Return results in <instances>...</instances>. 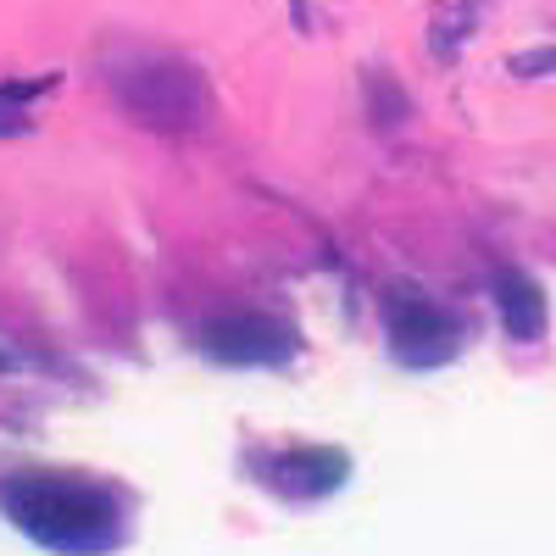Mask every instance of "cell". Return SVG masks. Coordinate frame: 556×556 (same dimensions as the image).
I'll return each mask as SVG.
<instances>
[{
    "label": "cell",
    "instance_id": "cell-1",
    "mask_svg": "<svg viewBox=\"0 0 556 556\" xmlns=\"http://www.w3.org/2000/svg\"><path fill=\"white\" fill-rule=\"evenodd\" d=\"M0 513L51 551H106L117 540L112 495L78 479H39V473L7 479L0 484Z\"/></svg>",
    "mask_w": 556,
    "mask_h": 556
},
{
    "label": "cell",
    "instance_id": "cell-2",
    "mask_svg": "<svg viewBox=\"0 0 556 556\" xmlns=\"http://www.w3.org/2000/svg\"><path fill=\"white\" fill-rule=\"evenodd\" d=\"M112 96L139 128L173 139L212 128L217 112L206 73L184 56H128L123 67H112Z\"/></svg>",
    "mask_w": 556,
    "mask_h": 556
},
{
    "label": "cell",
    "instance_id": "cell-3",
    "mask_svg": "<svg viewBox=\"0 0 556 556\" xmlns=\"http://www.w3.org/2000/svg\"><path fill=\"white\" fill-rule=\"evenodd\" d=\"M384 323H390V351L406 367H445L462 345L456 317L417 290H395L384 301Z\"/></svg>",
    "mask_w": 556,
    "mask_h": 556
},
{
    "label": "cell",
    "instance_id": "cell-4",
    "mask_svg": "<svg viewBox=\"0 0 556 556\" xmlns=\"http://www.w3.org/2000/svg\"><path fill=\"white\" fill-rule=\"evenodd\" d=\"M201 345L212 362H228V367H285L301 340L290 323H278L267 312H223L201 329Z\"/></svg>",
    "mask_w": 556,
    "mask_h": 556
},
{
    "label": "cell",
    "instance_id": "cell-5",
    "mask_svg": "<svg viewBox=\"0 0 556 556\" xmlns=\"http://www.w3.org/2000/svg\"><path fill=\"white\" fill-rule=\"evenodd\" d=\"M345 473H351V462L334 445H306V451H285V456L267 462V484L278 495H290V501H323V495H334L345 484Z\"/></svg>",
    "mask_w": 556,
    "mask_h": 556
},
{
    "label": "cell",
    "instance_id": "cell-6",
    "mask_svg": "<svg viewBox=\"0 0 556 556\" xmlns=\"http://www.w3.org/2000/svg\"><path fill=\"white\" fill-rule=\"evenodd\" d=\"M495 306H501V329L513 340H540L545 334V295L534 290V278L523 273H501L495 278Z\"/></svg>",
    "mask_w": 556,
    "mask_h": 556
},
{
    "label": "cell",
    "instance_id": "cell-7",
    "mask_svg": "<svg viewBox=\"0 0 556 556\" xmlns=\"http://www.w3.org/2000/svg\"><path fill=\"white\" fill-rule=\"evenodd\" d=\"M484 7H490V0H440V7H434V28H429V51L451 62L462 45L473 39Z\"/></svg>",
    "mask_w": 556,
    "mask_h": 556
},
{
    "label": "cell",
    "instance_id": "cell-8",
    "mask_svg": "<svg viewBox=\"0 0 556 556\" xmlns=\"http://www.w3.org/2000/svg\"><path fill=\"white\" fill-rule=\"evenodd\" d=\"M56 78H7L0 84V134H23L34 101H45V89Z\"/></svg>",
    "mask_w": 556,
    "mask_h": 556
},
{
    "label": "cell",
    "instance_id": "cell-9",
    "mask_svg": "<svg viewBox=\"0 0 556 556\" xmlns=\"http://www.w3.org/2000/svg\"><path fill=\"white\" fill-rule=\"evenodd\" d=\"M367 96H374V123H379V128H395V117H406V96H401L384 73L367 78Z\"/></svg>",
    "mask_w": 556,
    "mask_h": 556
},
{
    "label": "cell",
    "instance_id": "cell-10",
    "mask_svg": "<svg viewBox=\"0 0 556 556\" xmlns=\"http://www.w3.org/2000/svg\"><path fill=\"white\" fill-rule=\"evenodd\" d=\"M513 73H518V78H551V73H556V45H545V51H523V56H513Z\"/></svg>",
    "mask_w": 556,
    "mask_h": 556
}]
</instances>
